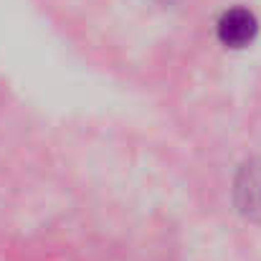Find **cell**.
<instances>
[{"label": "cell", "mask_w": 261, "mask_h": 261, "mask_svg": "<svg viewBox=\"0 0 261 261\" xmlns=\"http://www.w3.org/2000/svg\"><path fill=\"white\" fill-rule=\"evenodd\" d=\"M236 195H239V205L249 216L261 218V160L246 165L241 170L239 185H236Z\"/></svg>", "instance_id": "7a4b0ae2"}, {"label": "cell", "mask_w": 261, "mask_h": 261, "mask_svg": "<svg viewBox=\"0 0 261 261\" xmlns=\"http://www.w3.org/2000/svg\"><path fill=\"white\" fill-rule=\"evenodd\" d=\"M256 36V15L249 8H231L218 20V38L226 46L241 48Z\"/></svg>", "instance_id": "6da1fadb"}]
</instances>
